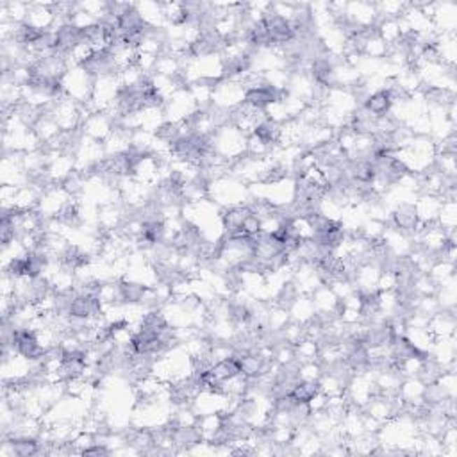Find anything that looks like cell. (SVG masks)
I'll list each match as a JSON object with an SVG mask.
<instances>
[{"mask_svg": "<svg viewBox=\"0 0 457 457\" xmlns=\"http://www.w3.org/2000/svg\"><path fill=\"white\" fill-rule=\"evenodd\" d=\"M322 391L323 386L320 379L302 377L293 386V390L290 391V395L297 404H313L314 400H318Z\"/></svg>", "mask_w": 457, "mask_h": 457, "instance_id": "obj_2", "label": "cell"}, {"mask_svg": "<svg viewBox=\"0 0 457 457\" xmlns=\"http://www.w3.org/2000/svg\"><path fill=\"white\" fill-rule=\"evenodd\" d=\"M181 134H183V125L177 124V122H167V124H161L160 127L155 129V138L168 145L175 141Z\"/></svg>", "mask_w": 457, "mask_h": 457, "instance_id": "obj_7", "label": "cell"}, {"mask_svg": "<svg viewBox=\"0 0 457 457\" xmlns=\"http://www.w3.org/2000/svg\"><path fill=\"white\" fill-rule=\"evenodd\" d=\"M56 220L66 227H77L80 223V213L76 204L66 202L59 207L56 213Z\"/></svg>", "mask_w": 457, "mask_h": 457, "instance_id": "obj_6", "label": "cell"}, {"mask_svg": "<svg viewBox=\"0 0 457 457\" xmlns=\"http://www.w3.org/2000/svg\"><path fill=\"white\" fill-rule=\"evenodd\" d=\"M297 298H298L297 288H295V284L288 283L281 288V291H279L277 306L281 307V309L286 311V309H290L295 302H297Z\"/></svg>", "mask_w": 457, "mask_h": 457, "instance_id": "obj_8", "label": "cell"}, {"mask_svg": "<svg viewBox=\"0 0 457 457\" xmlns=\"http://www.w3.org/2000/svg\"><path fill=\"white\" fill-rule=\"evenodd\" d=\"M361 108L374 118H384L390 115L391 108H393V99H391L390 92L386 87H381L377 92L366 95V99L363 100Z\"/></svg>", "mask_w": 457, "mask_h": 457, "instance_id": "obj_1", "label": "cell"}, {"mask_svg": "<svg viewBox=\"0 0 457 457\" xmlns=\"http://www.w3.org/2000/svg\"><path fill=\"white\" fill-rule=\"evenodd\" d=\"M209 374L220 382H231L234 379L241 377V365H239V356L238 354H231L227 356V358L218 359L211 365Z\"/></svg>", "mask_w": 457, "mask_h": 457, "instance_id": "obj_3", "label": "cell"}, {"mask_svg": "<svg viewBox=\"0 0 457 457\" xmlns=\"http://www.w3.org/2000/svg\"><path fill=\"white\" fill-rule=\"evenodd\" d=\"M393 223L402 234H414L416 232V227L420 223V218H418V211L414 209V206H409V204H402L397 211L393 213Z\"/></svg>", "mask_w": 457, "mask_h": 457, "instance_id": "obj_4", "label": "cell"}, {"mask_svg": "<svg viewBox=\"0 0 457 457\" xmlns=\"http://www.w3.org/2000/svg\"><path fill=\"white\" fill-rule=\"evenodd\" d=\"M118 291L122 304H141L143 298L152 291V288L139 283H131L127 279H122V281H118Z\"/></svg>", "mask_w": 457, "mask_h": 457, "instance_id": "obj_5", "label": "cell"}]
</instances>
